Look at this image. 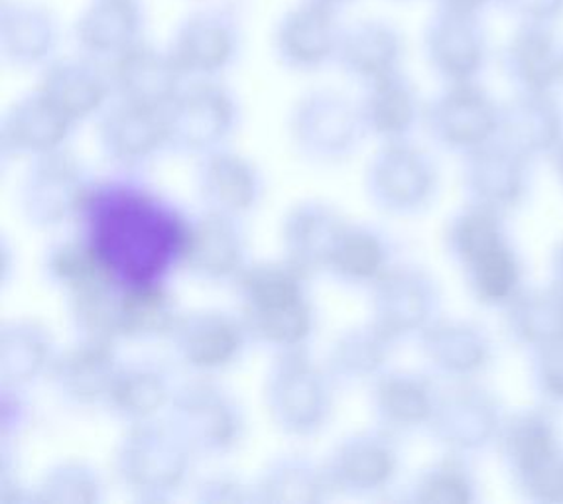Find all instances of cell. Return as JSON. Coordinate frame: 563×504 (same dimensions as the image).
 <instances>
[{"instance_id": "cell-22", "label": "cell", "mask_w": 563, "mask_h": 504, "mask_svg": "<svg viewBox=\"0 0 563 504\" xmlns=\"http://www.w3.org/2000/svg\"><path fill=\"white\" fill-rule=\"evenodd\" d=\"M433 139L448 149H475L498 124V112L473 81L450 84L426 111Z\"/></svg>"}, {"instance_id": "cell-41", "label": "cell", "mask_w": 563, "mask_h": 504, "mask_svg": "<svg viewBox=\"0 0 563 504\" xmlns=\"http://www.w3.org/2000/svg\"><path fill=\"white\" fill-rule=\"evenodd\" d=\"M34 489L38 504H99L104 498L99 469L79 458L62 459L47 468Z\"/></svg>"}, {"instance_id": "cell-30", "label": "cell", "mask_w": 563, "mask_h": 504, "mask_svg": "<svg viewBox=\"0 0 563 504\" xmlns=\"http://www.w3.org/2000/svg\"><path fill=\"white\" fill-rule=\"evenodd\" d=\"M256 503L318 504L333 491L325 465L298 453H282L254 481Z\"/></svg>"}, {"instance_id": "cell-40", "label": "cell", "mask_w": 563, "mask_h": 504, "mask_svg": "<svg viewBox=\"0 0 563 504\" xmlns=\"http://www.w3.org/2000/svg\"><path fill=\"white\" fill-rule=\"evenodd\" d=\"M471 191L485 209L512 204L522 189V166L515 154L500 150H479L467 169Z\"/></svg>"}, {"instance_id": "cell-9", "label": "cell", "mask_w": 563, "mask_h": 504, "mask_svg": "<svg viewBox=\"0 0 563 504\" xmlns=\"http://www.w3.org/2000/svg\"><path fill=\"white\" fill-rule=\"evenodd\" d=\"M438 172L430 156L404 141L388 142L366 169V191L388 213L408 216L432 201Z\"/></svg>"}, {"instance_id": "cell-46", "label": "cell", "mask_w": 563, "mask_h": 504, "mask_svg": "<svg viewBox=\"0 0 563 504\" xmlns=\"http://www.w3.org/2000/svg\"><path fill=\"white\" fill-rule=\"evenodd\" d=\"M554 449H558L554 431L542 418L522 416L510 424L507 431V456L520 475Z\"/></svg>"}, {"instance_id": "cell-29", "label": "cell", "mask_w": 563, "mask_h": 504, "mask_svg": "<svg viewBox=\"0 0 563 504\" xmlns=\"http://www.w3.org/2000/svg\"><path fill=\"white\" fill-rule=\"evenodd\" d=\"M505 69L522 94H548L563 79V50L552 26L520 24L505 50Z\"/></svg>"}, {"instance_id": "cell-24", "label": "cell", "mask_w": 563, "mask_h": 504, "mask_svg": "<svg viewBox=\"0 0 563 504\" xmlns=\"http://www.w3.org/2000/svg\"><path fill=\"white\" fill-rule=\"evenodd\" d=\"M144 10L139 0H93L74 24L79 54L111 64L141 44Z\"/></svg>"}, {"instance_id": "cell-57", "label": "cell", "mask_w": 563, "mask_h": 504, "mask_svg": "<svg viewBox=\"0 0 563 504\" xmlns=\"http://www.w3.org/2000/svg\"><path fill=\"white\" fill-rule=\"evenodd\" d=\"M560 169H562V174H563V150H562V152H560Z\"/></svg>"}, {"instance_id": "cell-19", "label": "cell", "mask_w": 563, "mask_h": 504, "mask_svg": "<svg viewBox=\"0 0 563 504\" xmlns=\"http://www.w3.org/2000/svg\"><path fill=\"white\" fill-rule=\"evenodd\" d=\"M121 364L114 343L77 339L57 353L47 376L69 406L95 408L104 406Z\"/></svg>"}, {"instance_id": "cell-31", "label": "cell", "mask_w": 563, "mask_h": 504, "mask_svg": "<svg viewBox=\"0 0 563 504\" xmlns=\"http://www.w3.org/2000/svg\"><path fill=\"white\" fill-rule=\"evenodd\" d=\"M184 309L164 282L124 284L121 298V341L169 339Z\"/></svg>"}, {"instance_id": "cell-4", "label": "cell", "mask_w": 563, "mask_h": 504, "mask_svg": "<svg viewBox=\"0 0 563 504\" xmlns=\"http://www.w3.org/2000/svg\"><path fill=\"white\" fill-rule=\"evenodd\" d=\"M168 150L186 156H206L225 149L241 127V103L217 79H196L184 85L162 111Z\"/></svg>"}, {"instance_id": "cell-38", "label": "cell", "mask_w": 563, "mask_h": 504, "mask_svg": "<svg viewBox=\"0 0 563 504\" xmlns=\"http://www.w3.org/2000/svg\"><path fill=\"white\" fill-rule=\"evenodd\" d=\"M517 149H545L560 134V111L548 94H522L498 117Z\"/></svg>"}, {"instance_id": "cell-3", "label": "cell", "mask_w": 563, "mask_h": 504, "mask_svg": "<svg viewBox=\"0 0 563 504\" xmlns=\"http://www.w3.org/2000/svg\"><path fill=\"white\" fill-rule=\"evenodd\" d=\"M166 414V421L196 458H229L246 439L243 404L213 376L198 374L176 386Z\"/></svg>"}, {"instance_id": "cell-20", "label": "cell", "mask_w": 563, "mask_h": 504, "mask_svg": "<svg viewBox=\"0 0 563 504\" xmlns=\"http://www.w3.org/2000/svg\"><path fill=\"white\" fill-rule=\"evenodd\" d=\"M347 224L335 207L318 199H306L291 206L280 224L284 259L308 276L328 271Z\"/></svg>"}, {"instance_id": "cell-21", "label": "cell", "mask_w": 563, "mask_h": 504, "mask_svg": "<svg viewBox=\"0 0 563 504\" xmlns=\"http://www.w3.org/2000/svg\"><path fill=\"white\" fill-rule=\"evenodd\" d=\"M333 491L375 493L398 471V451L386 431H361L343 439L325 463Z\"/></svg>"}, {"instance_id": "cell-18", "label": "cell", "mask_w": 563, "mask_h": 504, "mask_svg": "<svg viewBox=\"0 0 563 504\" xmlns=\"http://www.w3.org/2000/svg\"><path fill=\"white\" fill-rule=\"evenodd\" d=\"M76 124L38 89L10 105L0 121L2 158H38L66 149Z\"/></svg>"}, {"instance_id": "cell-47", "label": "cell", "mask_w": 563, "mask_h": 504, "mask_svg": "<svg viewBox=\"0 0 563 504\" xmlns=\"http://www.w3.org/2000/svg\"><path fill=\"white\" fill-rule=\"evenodd\" d=\"M413 498L430 504L465 503L471 498L470 481L457 465L440 463L420 476Z\"/></svg>"}, {"instance_id": "cell-33", "label": "cell", "mask_w": 563, "mask_h": 504, "mask_svg": "<svg viewBox=\"0 0 563 504\" xmlns=\"http://www.w3.org/2000/svg\"><path fill=\"white\" fill-rule=\"evenodd\" d=\"M122 288L124 284L111 272L67 294V318L77 339L119 346Z\"/></svg>"}, {"instance_id": "cell-26", "label": "cell", "mask_w": 563, "mask_h": 504, "mask_svg": "<svg viewBox=\"0 0 563 504\" xmlns=\"http://www.w3.org/2000/svg\"><path fill=\"white\" fill-rule=\"evenodd\" d=\"M59 351L52 329L36 318H12L0 326V383L29 388L47 376Z\"/></svg>"}, {"instance_id": "cell-51", "label": "cell", "mask_w": 563, "mask_h": 504, "mask_svg": "<svg viewBox=\"0 0 563 504\" xmlns=\"http://www.w3.org/2000/svg\"><path fill=\"white\" fill-rule=\"evenodd\" d=\"M24 388L2 386V441L12 443L29 421Z\"/></svg>"}, {"instance_id": "cell-14", "label": "cell", "mask_w": 563, "mask_h": 504, "mask_svg": "<svg viewBox=\"0 0 563 504\" xmlns=\"http://www.w3.org/2000/svg\"><path fill=\"white\" fill-rule=\"evenodd\" d=\"M97 144L119 169H141L168 149L162 111L119 101L97 121Z\"/></svg>"}, {"instance_id": "cell-42", "label": "cell", "mask_w": 563, "mask_h": 504, "mask_svg": "<svg viewBox=\"0 0 563 504\" xmlns=\"http://www.w3.org/2000/svg\"><path fill=\"white\" fill-rule=\"evenodd\" d=\"M113 269L103 254L84 239H66L54 244L44 259V274L49 284L64 292V296L89 282L99 281Z\"/></svg>"}, {"instance_id": "cell-1", "label": "cell", "mask_w": 563, "mask_h": 504, "mask_svg": "<svg viewBox=\"0 0 563 504\" xmlns=\"http://www.w3.org/2000/svg\"><path fill=\"white\" fill-rule=\"evenodd\" d=\"M196 456L168 421L132 424L113 453L119 485L144 503H166L186 489Z\"/></svg>"}, {"instance_id": "cell-49", "label": "cell", "mask_w": 563, "mask_h": 504, "mask_svg": "<svg viewBox=\"0 0 563 504\" xmlns=\"http://www.w3.org/2000/svg\"><path fill=\"white\" fill-rule=\"evenodd\" d=\"M525 485L540 498L562 501L563 498V453L554 449L536 465L522 473Z\"/></svg>"}, {"instance_id": "cell-32", "label": "cell", "mask_w": 563, "mask_h": 504, "mask_svg": "<svg viewBox=\"0 0 563 504\" xmlns=\"http://www.w3.org/2000/svg\"><path fill=\"white\" fill-rule=\"evenodd\" d=\"M495 412L483 393L467 386H455L435 394L432 418L428 426L433 436L455 449L475 448L493 431Z\"/></svg>"}, {"instance_id": "cell-54", "label": "cell", "mask_w": 563, "mask_h": 504, "mask_svg": "<svg viewBox=\"0 0 563 504\" xmlns=\"http://www.w3.org/2000/svg\"><path fill=\"white\" fill-rule=\"evenodd\" d=\"M16 271V252L12 249L7 237L0 239V282L7 286L12 281V274Z\"/></svg>"}, {"instance_id": "cell-48", "label": "cell", "mask_w": 563, "mask_h": 504, "mask_svg": "<svg viewBox=\"0 0 563 504\" xmlns=\"http://www.w3.org/2000/svg\"><path fill=\"white\" fill-rule=\"evenodd\" d=\"M194 498L201 504L256 503L254 483H246L235 473H209L194 486Z\"/></svg>"}, {"instance_id": "cell-50", "label": "cell", "mask_w": 563, "mask_h": 504, "mask_svg": "<svg viewBox=\"0 0 563 504\" xmlns=\"http://www.w3.org/2000/svg\"><path fill=\"white\" fill-rule=\"evenodd\" d=\"M520 24L554 26L563 19V0H497Z\"/></svg>"}, {"instance_id": "cell-8", "label": "cell", "mask_w": 563, "mask_h": 504, "mask_svg": "<svg viewBox=\"0 0 563 504\" xmlns=\"http://www.w3.org/2000/svg\"><path fill=\"white\" fill-rule=\"evenodd\" d=\"M169 343L179 363L189 371L213 376L231 369L251 343L241 314L225 309L201 308L184 311Z\"/></svg>"}, {"instance_id": "cell-13", "label": "cell", "mask_w": 563, "mask_h": 504, "mask_svg": "<svg viewBox=\"0 0 563 504\" xmlns=\"http://www.w3.org/2000/svg\"><path fill=\"white\" fill-rule=\"evenodd\" d=\"M196 191L206 211L243 219L261 206L263 174L253 160L225 146L199 156Z\"/></svg>"}, {"instance_id": "cell-6", "label": "cell", "mask_w": 563, "mask_h": 504, "mask_svg": "<svg viewBox=\"0 0 563 504\" xmlns=\"http://www.w3.org/2000/svg\"><path fill=\"white\" fill-rule=\"evenodd\" d=\"M89 178L81 160L62 149L29 160L20 179L19 207L26 223L49 231L69 223L81 211Z\"/></svg>"}, {"instance_id": "cell-34", "label": "cell", "mask_w": 563, "mask_h": 504, "mask_svg": "<svg viewBox=\"0 0 563 504\" xmlns=\"http://www.w3.org/2000/svg\"><path fill=\"white\" fill-rule=\"evenodd\" d=\"M361 114L366 132H373L386 142L402 141L420 117V103L412 84L398 72L366 85Z\"/></svg>"}, {"instance_id": "cell-27", "label": "cell", "mask_w": 563, "mask_h": 504, "mask_svg": "<svg viewBox=\"0 0 563 504\" xmlns=\"http://www.w3.org/2000/svg\"><path fill=\"white\" fill-rule=\"evenodd\" d=\"M174 391L176 386L161 364L122 363L104 408L129 426L158 420L162 412H168Z\"/></svg>"}, {"instance_id": "cell-35", "label": "cell", "mask_w": 563, "mask_h": 504, "mask_svg": "<svg viewBox=\"0 0 563 504\" xmlns=\"http://www.w3.org/2000/svg\"><path fill=\"white\" fill-rule=\"evenodd\" d=\"M435 393L430 383L412 373H385L375 381L373 406L386 430H412L432 418Z\"/></svg>"}, {"instance_id": "cell-2", "label": "cell", "mask_w": 563, "mask_h": 504, "mask_svg": "<svg viewBox=\"0 0 563 504\" xmlns=\"http://www.w3.org/2000/svg\"><path fill=\"white\" fill-rule=\"evenodd\" d=\"M333 383L306 349L276 353L263 383L264 408L274 428L288 438L318 436L333 414Z\"/></svg>"}, {"instance_id": "cell-53", "label": "cell", "mask_w": 563, "mask_h": 504, "mask_svg": "<svg viewBox=\"0 0 563 504\" xmlns=\"http://www.w3.org/2000/svg\"><path fill=\"white\" fill-rule=\"evenodd\" d=\"M490 2H497V0H435L438 9L463 12V14H483Z\"/></svg>"}, {"instance_id": "cell-52", "label": "cell", "mask_w": 563, "mask_h": 504, "mask_svg": "<svg viewBox=\"0 0 563 504\" xmlns=\"http://www.w3.org/2000/svg\"><path fill=\"white\" fill-rule=\"evenodd\" d=\"M538 369L550 396L563 398V337L554 343L542 347Z\"/></svg>"}, {"instance_id": "cell-37", "label": "cell", "mask_w": 563, "mask_h": 504, "mask_svg": "<svg viewBox=\"0 0 563 504\" xmlns=\"http://www.w3.org/2000/svg\"><path fill=\"white\" fill-rule=\"evenodd\" d=\"M423 355L448 374H465L483 364L485 347L477 329L453 321L438 319L422 331Z\"/></svg>"}, {"instance_id": "cell-55", "label": "cell", "mask_w": 563, "mask_h": 504, "mask_svg": "<svg viewBox=\"0 0 563 504\" xmlns=\"http://www.w3.org/2000/svg\"><path fill=\"white\" fill-rule=\"evenodd\" d=\"M311 2H318L321 7H328V9L339 10L349 2H353V0H311Z\"/></svg>"}, {"instance_id": "cell-5", "label": "cell", "mask_w": 563, "mask_h": 504, "mask_svg": "<svg viewBox=\"0 0 563 504\" xmlns=\"http://www.w3.org/2000/svg\"><path fill=\"white\" fill-rule=\"evenodd\" d=\"M288 134L296 152L310 162L349 158L366 134L361 107L333 89H313L291 107Z\"/></svg>"}, {"instance_id": "cell-25", "label": "cell", "mask_w": 563, "mask_h": 504, "mask_svg": "<svg viewBox=\"0 0 563 504\" xmlns=\"http://www.w3.org/2000/svg\"><path fill=\"white\" fill-rule=\"evenodd\" d=\"M404 37L395 24L380 19L353 22L339 42V67L361 84L371 85L400 72Z\"/></svg>"}, {"instance_id": "cell-45", "label": "cell", "mask_w": 563, "mask_h": 504, "mask_svg": "<svg viewBox=\"0 0 563 504\" xmlns=\"http://www.w3.org/2000/svg\"><path fill=\"white\" fill-rule=\"evenodd\" d=\"M448 241H450L451 251L455 252L467 266L471 262L477 261L481 254L503 243L497 221L490 216V209L479 206L453 221Z\"/></svg>"}, {"instance_id": "cell-43", "label": "cell", "mask_w": 563, "mask_h": 504, "mask_svg": "<svg viewBox=\"0 0 563 504\" xmlns=\"http://www.w3.org/2000/svg\"><path fill=\"white\" fill-rule=\"evenodd\" d=\"M515 319L526 341L538 347L554 343L563 337V292H542L526 298L515 309Z\"/></svg>"}, {"instance_id": "cell-7", "label": "cell", "mask_w": 563, "mask_h": 504, "mask_svg": "<svg viewBox=\"0 0 563 504\" xmlns=\"http://www.w3.org/2000/svg\"><path fill=\"white\" fill-rule=\"evenodd\" d=\"M243 24L235 4H213L181 20L168 52L186 79H216L241 54Z\"/></svg>"}, {"instance_id": "cell-44", "label": "cell", "mask_w": 563, "mask_h": 504, "mask_svg": "<svg viewBox=\"0 0 563 504\" xmlns=\"http://www.w3.org/2000/svg\"><path fill=\"white\" fill-rule=\"evenodd\" d=\"M471 281L481 299L500 304L517 289L518 264L507 244L498 243L470 264Z\"/></svg>"}, {"instance_id": "cell-12", "label": "cell", "mask_w": 563, "mask_h": 504, "mask_svg": "<svg viewBox=\"0 0 563 504\" xmlns=\"http://www.w3.org/2000/svg\"><path fill=\"white\" fill-rule=\"evenodd\" d=\"M423 50L433 72L450 84L473 81L485 66L487 29L481 14L438 9L423 30Z\"/></svg>"}, {"instance_id": "cell-28", "label": "cell", "mask_w": 563, "mask_h": 504, "mask_svg": "<svg viewBox=\"0 0 563 504\" xmlns=\"http://www.w3.org/2000/svg\"><path fill=\"white\" fill-rule=\"evenodd\" d=\"M241 318L251 341L273 349L274 353L306 349L316 331V308L310 294L241 308Z\"/></svg>"}, {"instance_id": "cell-23", "label": "cell", "mask_w": 563, "mask_h": 504, "mask_svg": "<svg viewBox=\"0 0 563 504\" xmlns=\"http://www.w3.org/2000/svg\"><path fill=\"white\" fill-rule=\"evenodd\" d=\"M59 44L56 14L38 2L12 0L0 10V54L16 69L46 67Z\"/></svg>"}, {"instance_id": "cell-15", "label": "cell", "mask_w": 563, "mask_h": 504, "mask_svg": "<svg viewBox=\"0 0 563 504\" xmlns=\"http://www.w3.org/2000/svg\"><path fill=\"white\" fill-rule=\"evenodd\" d=\"M114 97L124 103L164 111L181 91L186 75L168 50L136 44L109 64Z\"/></svg>"}, {"instance_id": "cell-39", "label": "cell", "mask_w": 563, "mask_h": 504, "mask_svg": "<svg viewBox=\"0 0 563 504\" xmlns=\"http://www.w3.org/2000/svg\"><path fill=\"white\" fill-rule=\"evenodd\" d=\"M386 261L385 241L375 231L347 224L328 271L349 284H375L388 271Z\"/></svg>"}, {"instance_id": "cell-17", "label": "cell", "mask_w": 563, "mask_h": 504, "mask_svg": "<svg viewBox=\"0 0 563 504\" xmlns=\"http://www.w3.org/2000/svg\"><path fill=\"white\" fill-rule=\"evenodd\" d=\"M438 289L432 278L416 269H388L373 284V324L393 339L410 336L433 321Z\"/></svg>"}, {"instance_id": "cell-36", "label": "cell", "mask_w": 563, "mask_h": 504, "mask_svg": "<svg viewBox=\"0 0 563 504\" xmlns=\"http://www.w3.org/2000/svg\"><path fill=\"white\" fill-rule=\"evenodd\" d=\"M395 343L396 339L373 321L365 327L349 329L331 346L328 373L333 381L345 383L378 379L383 366L393 355Z\"/></svg>"}, {"instance_id": "cell-16", "label": "cell", "mask_w": 563, "mask_h": 504, "mask_svg": "<svg viewBox=\"0 0 563 504\" xmlns=\"http://www.w3.org/2000/svg\"><path fill=\"white\" fill-rule=\"evenodd\" d=\"M38 91L74 124L99 117L114 95L109 66L84 54L52 59L42 67Z\"/></svg>"}, {"instance_id": "cell-10", "label": "cell", "mask_w": 563, "mask_h": 504, "mask_svg": "<svg viewBox=\"0 0 563 504\" xmlns=\"http://www.w3.org/2000/svg\"><path fill=\"white\" fill-rule=\"evenodd\" d=\"M341 34L338 10L301 0L282 14L274 29V56L282 67L296 74L318 72L338 57Z\"/></svg>"}, {"instance_id": "cell-11", "label": "cell", "mask_w": 563, "mask_h": 504, "mask_svg": "<svg viewBox=\"0 0 563 504\" xmlns=\"http://www.w3.org/2000/svg\"><path fill=\"white\" fill-rule=\"evenodd\" d=\"M241 219L206 211L189 223L179 249L184 269L207 284H233L249 264Z\"/></svg>"}, {"instance_id": "cell-56", "label": "cell", "mask_w": 563, "mask_h": 504, "mask_svg": "<svg viewBox=\"0 0 563 504\" xmlns=\"http://www.w3.org/2000/svg\"><path fill=\"white\" fill-rule=\"evenodd\" d=\"M558 266H560V272H562V281H563V249L560 251V256H558Z\"/></svg>"}]
</instances>
